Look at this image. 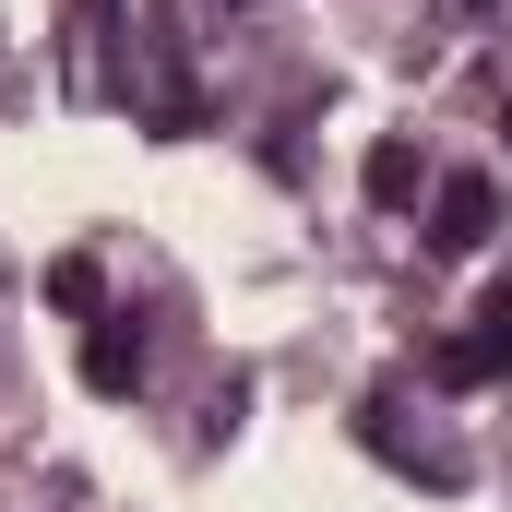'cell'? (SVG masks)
Listing matches in <instances>:
<instances>
[{"label": "cell", "instance_id": "cell-1", "mask_svg": "<svg viewBox=\"0 0 512 512\" xmlns=\"http://www.w3.org/2000/svg\"><path fill=\"white\" fill-rule=\"evenodd\" d=\"M441 370H453V382H489V370H512V298L489 310V334H465V346H453Z\"/></svg>", "mask_w": 512, "mask_h": 512}, {"label": "cell", "instance_id": "cell-2", "mask_svg": "<svg viewBox=\"0 0 512 512\" xmlns=\"http://www.w3.org/2000/svg\"><path fill=\"white\" fill-rule=\"evenodd\" d=\"M477 227H489V191H477V179H453V191H441V239H453V251H465V239H477Z\"/></svg>", "mask_w": 512, "mask_h": 512}]
</instances>
